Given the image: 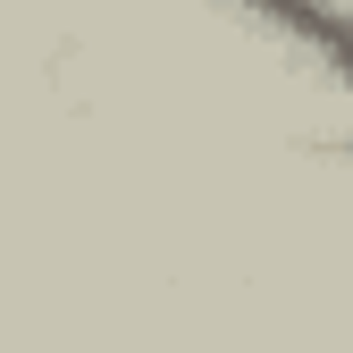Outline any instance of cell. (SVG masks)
Segmentation results:
<instances>
[{
  "instance_id": "obj_1",
  "label": "cell",
  "mask_w": 353,
  "mask_h": 353,
  "mask_svg": "<svg viewBox=\"0 0 353 353\" xmlns=\"http://www.w3.org/2000/svg\"><path fill=\"white\" fill-rule=\"evenodd\" d=\"M252 26H270L294 59H312L336 93H353V9L345 0H228Z\"/></svg>"
}]
</instances>
